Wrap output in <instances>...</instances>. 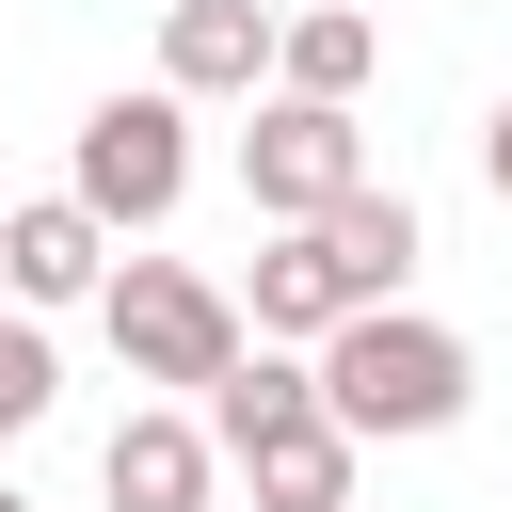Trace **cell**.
Returning <instances> with one entry per match:
<instances>
[{"label":"cell","mask_w":512,"mask_h":512,"mask_svg":"<svg viewBox=\"0 0 512 512\" xmlns=\"http://www.w3.org/2000/svg\"><path fill=\"white\" fill-rule=\"evenodd\" d=\"M0 512H32V496H16V480H0Z\"/></svg>","instance_id":"cell-14"},{"label":"cell","mask_w":512,"mask_h":512,"mask_svg":"<svg viewBox=\"0 0 512 512\" xmlns=\"http://www.w3.org/2000/svg\"><path fill=\"white\" fill-rule=\"evenodd\" d=\"M48 400H64V368H48V320H32V304H0V448H16Z\"/></svg>","instance_id":"cell-12"},{"label":"cell","mask_w":512,"mask_h":512,"mask_svg":"<svg viewBox=\"0 0 512 512\" xmlns=\"http://www.w3.org/2000/svg\"><path fill=\"white\" fill-rule=\"evenodd\" d=\"M416 240H432V224H416V208H400L384 176H352V192L320 208V256H336V288H352V304H400V272H416Z\"/></svg>","instance_id":"cell-8"},{"label":"cell","mask_w":512,"mask_h":512,"mask_svg":"<svg viewBox=\"0 0 512 512\" xmlns=\"http://www.w3.org/2000/svg\"><path fill=\"white\" fill-rule=\"evenodd\" d=\"M112 240H144V224H176V192H192V96L176 80H144V96H96L80 112V176H64Z\"/></svg>","instance_id":"cell-2"},{"label":"cell","mask_w":512,"mask_h":512,"mask_svg":"<svg viewBox=\"0 0 512 512\" xmlns=\"http://www.w3.org/2000/svg\"><path fill=\"white\" fill-rule=\"evenodd\" d=\"M96 272H112V224H96L80 192H32V208H0V304H32V320H48V304H80Z\"/></svg>","instance_id":"cell-5"},{"label":"cell","mask_w":512,"mask_h":512,"mask_svg":"<svg viewBox=\"0 0 512 512\" xmlns=\"http://www.w3.org/2000/svg\"><path fill=\"white\" fill-rule=\"evenodd\" d=\"M160 80L176 96H256L272 80V0H160Z\"/></svg>","instance_id":"cell-6"},{"label":"cell","mask_w":512,"mask_h":512,"mask_svg":"<svg viewBox=\"0 0 512 512\" xmlns=\"http://www.w3.org/2000/svg\"><path fill=\"white\" fill-rule=\"evenodd\" d=\"M352 176H368V128H352L336 96H256V128H240V192H256V224H320Z\"/></svg>","instance_id":"cell-4"},{"label":"cell","mask_w":512,"mask_h":512,"mask_svg":"<svg viewBox=\"0 0 512 512\" xmlns=\"http://www.w3.org/2000/svg\"><path fill=\"white\" fill-rule=\"evenodd\" d=\"M224 464L256 480V512H352V432H336V416H288V432L224 448Z\"/></svg>","instance_id":"cell-10"},{"label":"cell","mask_w":512,"mask_h":512,"mask_svg":"<svg viewBox=\"0 0 512 512\" xmlns=\"http://www.w3.org/2000/svg\"><path fill=\"white\" fill-rule=\"evenodd\" d=\"M368 64H384V32L352 16V0H320V16H272V96H368Z\"/></svg>","instance_id":"cell-11"},{"label":"cell","mask_w":512,"mask_h":512,"mask_svg":"<svg viewBox=\"0 0 512 512\" xmlns=\"http://www.w3.org/2000/svg\"><path fill=\"white\" fill-rule=\"evenodd\" d=\"M480 400V352L448 336V320H416V304H352L336 336H320V416L352 432V448H384V432H448Z\"/></svg>","instance_id":"cell-1"},{"label":"cell","mask_w":512,"mask_h":512,"mask_svg":"<svg viewBox=\"0 0 512 512\" xmlns=\"http://www.w3.org/2000/svg\"><path fill=\"white\" fill-rule=\"evenodd\" d=\"M96 320H112V352H128V384H224L240 368V304L208 288V272H176V256H128V272H96Z\"/></svg>","instance_id":"cell-3"},{"label":"cell","mask_w":512,"mask_h":512,"mask_svg":"<svg viewBox=\"0 0 512 512\" xmlns=\"http://www.w3.org/2000/svg\"><path fill=\"white\" fill-rule=\"evenodd\" d=\"M240 320H256L272 352H320V336L352 320V288H336V256H320V224H288V240L256 256V288H240Z\"/></svg>","instance_id":"cell-9"},{"label":"cell","mask_w":512,"mask_h":512,"mask_svg":"<svg viewBox=\"0 0 512 512\" xmlns=\"http://www.w3.org/2000/svg\"><path fill=\"white\" fill-rule=\"evenodd\" d=\"M208 464H224V448H208L192 416H160V400H144V416H112V448H96L112 512H208Z\"/></svg>","instance_id":"cell-7"},{"label":"cell","mask_w":512,"mask_h":512,"mask_svg":"<svg viewBox=\"0 0 512 512\" xmlns=\"http://www.w3.org/2000/svg\"><path fill=\"white\" fill-rule=\"evenodd\" d=\"M480 176H496V208H512V96H496V128H480Z\"/></svg>","instance_id":"cell-13"}]
</instances>
